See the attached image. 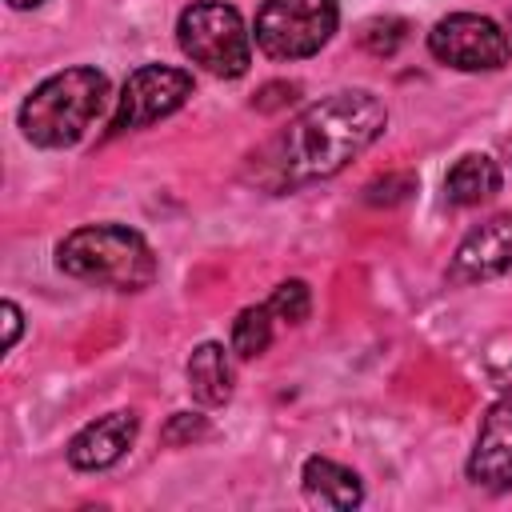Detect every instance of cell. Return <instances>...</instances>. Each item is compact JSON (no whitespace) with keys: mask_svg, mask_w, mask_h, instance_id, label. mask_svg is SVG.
<instances>
[{"mask_svg":"<svg viewBox=\"0 0 512 512\" xmlns=\"http://www.w3.org/2000/svg\"><path fill=\"white\" fill-rule=\"evenodd\" d=\"M108 104V76L100 68H64L32 88L20 104V132L36 148H72Z\"/></svg>","mask_w":512,"mask_h":512,"instance_id":"3","label":"cell"},{"mask_svg":"<svg viewBox=\"0 0 512 512\" xmlns=\"http://www.w3.org/2000/svg\"><path fill=\"white\" fill-rule=\"evenodd\" d=\"M56 264L72 280L112 292H140L160 272L148 240L124 224H84L68 232L56 244Z\"/></svg>","mask_w":512,"mask_h":512,"instance_id":"2","label":"cell"},{"mask_svg":"<svg viewBox=\"0 0 512 512\" xmlns=\"http://www.w3.org/2000/svg\"><path fill=\"white\" fill-rule=\"evenodd\" d=\"M0 312H4V328H8V332H4V352H8V348L20 340V320H24V316H20V308H16L12 300H4Z\"/></svg>","mask_w":512,"mask_h":512,"instance_id":"20","label":"cell"},{"mask_svg":"<svg viewBox=\"0 0 512 512\" xmlns=\"http://www.w3.org/2000/svg\"><path fill=\"white\" fill-rule=\"evenodd\" d=\"M200 436H208V420L196 416V412H176V416L168 420V428H164V440H168V444H192V440H200Z\"/></svg>","mask_w":512,"mask_h":512,"instance_id":"17","label":"cell"},{"mask_svg":"<svg viewBox=\"0 0 512 512\" xmlns=\"http://www.w3.org/2000/svg\"><path fill=\"white\" fill-rule=\"evenodd\" d=\"M192 96V76L184 68L168 64H144L124 80V92L112 112V132H132L148 128L172 112H180Z\"/></svg>","mask_w":512,"mask_h":512,"instance_id":"7","label":"cell"},{"mask_svg":"<svg viewBox=\"0 0 512 512\" xmlns=\"http://www.w3.org/2000/svg\"><path fill=\"white\" fill-rule=\"evenodd\" d=\"M264 304L272 308V316L280 324H304L308 312H312V292H308L304 280H284V284L272 288V296Z\"/></svg>","mask_w":512,"mask_h":512,"instance_id":"15","label":"cell"},{"mask_svg":"<svg viewBox=\"0 0 512 512\" xmlns=\"http://www.w3.org/2000/svg\"><path fill=\"white\" fill-rule=\"evenodd\" d=\"M176 40H180V52L200 64L204 72L212 76H224V80H236L248 72L252 64V40H248V28L240 20V12L224 0H196L180 12L176 20Z\"/></svg>","mask_w":512,"mask_h":512,"instance_id":"4","label":"cell"},{"mask_svg":"<svg viewBox=\"0 0 512 512\" xmlns=\"http://www.w3.org/2000/svg\"><path fill=\"white\" fill-rule=\"evenodd\" d=\"M408 40V24L396 20V16H376L360 28V44L372 52V56H392L400 44Z\"/></svg>","mask_w":512,"mask_h":512,"instance_id":"16","label":"cell"},{"mask_svg":"<svg viewBox=\"0 0 512 512\" xmlns=\"http://www.w3.org/2000/svg\"><path fill=\"white\" fill-rule=\"evenodd\" d=\"M300 480H304V496L320 508H356L364 500L360 476L328 456H308Z\"/></svg>","mask_w":512,"mask_h":512,"instance_id":"12","label":"cell"},{"mask_svg":"<svg viewBox=\"0 0 512 512\" xmlns=\"http://www.w3.org/2000/svg\"><path fill=\"white\" fill-rule=\"evenodd\" d=\"M272 308L268 304H252V308H244L236 320H232V352L240 356V360H256V356H264L268 352V344H272Z\"/></svg>","mask_w":512,"mask_h":512,"instance_id":"14","label":"cell"},{"mask_svg":"<svg viewBox=\"0 0 512 512\" xmlns=\"http://www.w3.org/2000/svg\"><path fill=\"white\" fill-rule=\"evenodd\" d=\"M412 188H416L412 176H384V180H372L364 188V196H368V204H400Z\"/></svg>","mask_w":512,"mask_h":512,"instance_id":"18","label":"cell"},{"mask_svg":"<svg viewBox=\"0 0 512 512\" xmlns=\"http://www.w3.org/2000/svg\"><path fill=\"white\" fill-rule=\"evenodd\" d=\"M508 28H512V24H508Z\"/></svg>","mask_w":512,"mask_h":512,"instance_id":"22","label":"cell"},{"mask_svg":"<svg viewBox=\"0 0 512 512\" xmlns=\"http://www.w3.org/2000/svg\"><path fill=\"white\" fill-rule=\"evenodd\" d=\"M428 52L456 72H496L512 60V36L476 12H452L432 24Z\"/></svg>","mask_w":512,"mask_h":512,"instance_id":"6","label":"cell"},{"mask_svg":"<svg viewBox=\"0 0 512 512\" xmlns=\"http://www.w3.org/2000/svg\"><path fill=\"white\" fill-rule=\"evenodd\" d=\"M388 128V108L364 88L332 92L308 104L264 156V180L272 188H300L336 176L352 156L380 140Z\"/></svg>","mask_w":512,"mask_h":512,"instance_id":"1","label":"cell"},{"mask_svg":"<svg viewBox=\"0 0 512 512\" xmlns=\"http://www.w3.org/2000/svg\"><path fill=\"white\" fill-rule=\"evenodd\" d=\"M140 432V420L136 412L120 408V412H108V416H96L92 424H84L72 440H68V464L80 468V472H100V468H112L136 440Z\"/></svg>","mask_w":512,"mask_h":512,"instance_id":"10","label":"cell"},{"mask_svg":"<svg viewBox=\"0 0 512 512\" xmlns=\"http://www.w3.org/2000/svg\"><path fill=\"white\" fill-rule=\"evenodd\" d=\"M336 24V0H264L256 12V44L272 60H304L332 40Z\"/></svg>","mask_w":512,"mask_h":512,"instance_id":"5","label":"cell"},{"mask_svg":"<svg viewBox=\"0 0 512 512\" xmlns=\"http://www.w3.org/2000/svg\"><path fill=\"white\" fill-rule=\"evenodd\" d=\"M12 8H36V4H44V0H8Z\"/></svg>","mask_w":512,"mask_h":512,"instance_id":"21","label":"cell"},{"mask_svg":"<svg viewBox=\"0 0 512 512\" xmlns=\"http://www.w3.org/2000/svg\"><path fill=\"white\" fill-rule=\"evenodd\" d=\"M232 388H236V368H232L228 348L216 344V340L196 344V352L188 356V392L200 404L216 408V404L232 400Z\"/></svg>","mask_w":512,"mask_h":512,"instance_id":"11","label":"cell"},{"mask_svg":"<svg viewBox=\"0 0 512 512\" xmlns=\"http://www.w3.org/2000/svg\"><path fill=\"white\" fill-rule=\"evenodd\" d=\"M496 192H500V168L484 152L460 156L444 176V200L456 204V208H472V204H480Z\"/></svg>","mask_w":512,"mask_h":512,"instance_id":"13","label":"cell"},{"mask_svg":"<svg viewBox=\"0 0 512 512\" xmlns=\"http://www.w3.org/2000/svg\"><path fill=\"white\" fill-rule=\"evenodd\" d=\"M284 96L292 100V96H296V88H292V84H268V88L256 96V108H264V112H268V108H280V104H284Z\"/></svg>","mask_w":512,"mask_h":512,"instance_id":"19","label":"cell"},{"mask_svg":"<svg viewBox=\"0 0 512 512\" xmlns=\"http://www.w3.org/2000/svg\"><path fill=\"white\" fill-rule=\"evenodd\" d=\"M512 268V212H500L492 220H484L480 228H472L448 264V280L452 284H476V280H492L500 272Z\"/></svg>","mask_w":512,"mask_h":512,"instance_id":"8","label":"cell"},{"mask_svg":"<svg viewBox=\"0 0 512 512\" xmlns=\"http://www.w3.org/2000/svg\"><path fill=\"white\" fill-rule=\"evenodd\" d=\"M468 480L488 492L512 488V396H500L484 412L476 448L468 456Z\"/></svg>","mask_w":512,"mask_h":512,"instance_id":"9","label":"cell"}]
</instances>
